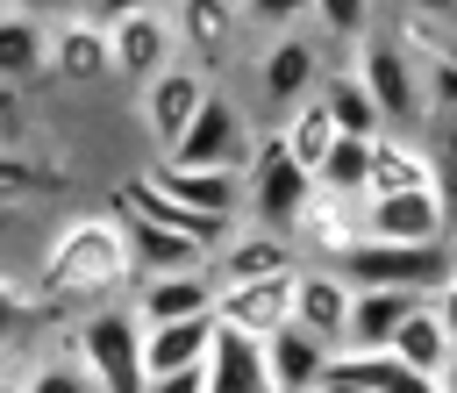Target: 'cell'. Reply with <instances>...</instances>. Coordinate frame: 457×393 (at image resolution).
<instances>
[{
    "label": "cell",
    "mask_w": 457,
    "mask_h": 393,
    "mask_svg": "<svg viewBox=\"0 0 457 393\" xmlns=\"http://www.w3.org/2000/svg\"><path fill=\"white\" fill-rule=\"evenodd\" d=\"M129 279H136V257H129L121 214H114V207H86V214H71V222L50 229L36 307H100V300H114Z\"/></svg>",
    "instance_id": "1"
},
{
    "label": "cell",
    "mask_w": 457,
    "mask_h": 393,
    "mask_svg": "<svg viewBox=\"0 0 457 393\" xmlns=\"http://www.w3.org/2000/svg\"><path fill=\"white\" fill-rule=\"evenodd\" d=\"M350 71L364 79L371 107L386 129H428V100H421V64H414V43L407 36H378L364 29L350 43Z\"/></svg>",
    "instance_id": "2"
},
{
    "label": "cell",
    "mask_w": 457,
    "mask_h": 393,
    "mask_svg": "<svg viewBox=\"0 0 457 393\" xmlns=\"http://www.w3.org/2000/svg\"><path fill=\"white\" fill-rule=\"evenodd\" d=\"M71 350H79V364L93 372L100 393H143V386H150V372H143V322H136L121 300L86 307L79 329H71Z\"/></svg>",
    "instance_id": "3"
},
{
    "label": "cell",
    "mask_w": 457,
    "mask_h": 393,
    "mask_svg": "<svg viewBox=\"0 0 457 393\" xmlns=\"http://www.w3.org/2000/svg\"><path fill=\"white\" fill-rule=\"evenodd\" d=\"M350 286H393V293H436L450 272V243H386V236H350L328 257Z\"/></svg>",
    "instance_id": "4"
},
{
    "label": "cell",
    "mask_w": 457,
    "mask_h": 393,
    "mask_svg": "<svg viewBox=\"0 0 457 393\" xmlns=\"http://www.w3.org/2000/svg\"><path fill=\"white\" fill-rule=\"evenodd\" d=\"M307 200H314V171H300V164L286 157L278 129H257L250 164H243V214H250L257 229L293 236V222H300V207H307Z\"/></svg>",
    "instance_id": "5"
},
{
    "label": "cell",
    "mask_w": 457,
    "mask_h": 393,
    "mask_svg": "<svg viewBox=\"0 0 457 393\" xmlns=\"http://www.w3.org/2000/svg\"><path fill=\"white\" fill-rule=\"evenodd\" d=\"M250 143H257V121L236 107V93H207L200 100V114L186 121V136L164 150L171 164H214V171H243L250 164Z\"/></svg>",
    "instance_id": "6"
},
{
    "label": "cell",
    "mask_w": 457,
    "mask_h": 393,
    "mask_svg": "<svg viewBox=\"0 0 457 393\" xmlns=\"http://www.w3.org/2000/svg\"><path fill=\"white\" fill-rule=\"evenodd\" d=\"M321 71H328L321 36H307V29H278V36H264V50H257V93H264V114L278 121L293 100H307V93L321 86Z\"/></svg>",
    "instance_id": "7"
},
{
    "label": "cell",
    "mask_w": 457,
    "mask_h": 393,
    "mask_svg": "<svg viewBox=\"0 0 457 393\" xmlns=\"http://www.w3.org/2000/svg\"><path fill=\"white\" fill-rule=\"evenodd\" d=\"M214 93V71H200V64H186V57H171L157 79H143L136 86V114H143V136L157 143V157L186 136V121L200 114V100Z\"/></svg>",
    "instance_id": "8"
},
{
    "label": "cell",
    "mask_w": 457,
    "mask_h": 393,
    "mask_svg": "<svg viewBox=\"0 0 457 393\" xmlns=\"http://www.w3.org/2000/svg\"><path fill=\"white\" fill-rule=\"evenodd\" d=\"M357 236H386V243H450V207H443L436 186L364 193V200H357Z\"/></svg>",
    "instance_id": "9"
},
{
    "label": "cell",
    "mask_w": 457,
    "mask_h": 393,
    "mask_svg": "<svg viewBox=\"0 0 457 393\" xmlns=\"http://www.w3.org/2000/svg\"><path fill=\"white\" fill-rule=\"evenodd\" d=\"M50 71L64 86H100L114 79V43L93 7H50Z\"/></svg>",
    "instance_id": "10"
},
{
    "label": "cell",
    "mask_w": 457,
    "mask_h": 393,
    "mask_svg": "<svg viewBox=\"0 0 457 393\" xmlns=\"http://www.w3.org/2000/svg\"><path fill=\"white\" fill-rule=\"evenodd\" d=\"M121 307L150 329V322H186V314H214V272L186 264V272H136L121 286Z\"/></svg>",
    "instance_id": "11"
},
{
    "label": "cell",
    "mask_w": 457,
    "mask_h": 393,
    "mask_svg": "<svg viewBox=\"0 0 457 393\" xmlns=\"http://www.w3.org/2000/svg\"><path fill=\"white\" fill-rule=\"evenodd\" d=\"M164 14H171V36H179V57L200 64V71H214L243 50V7L236 0H164Z\"/></svg>",
    "instance_id": "12"
},
{
    "label": "cell",
    "mask_w": 457,
    "mask_h": 393,
    "mask_svg": "<svg viewBox=\"0 0 457 393\" xmlns=\"http://www.w3.org/2000/svg\"><path fill=\"white\" fill-rule=\"evenodd\" d=\"M293 322V272L278 279H236V286H214V329H236V336H271Z\"/></svg>",
    "instance_id": "13"
},
{
    "label": "cell",
    "mask_w": 457,
    "mask_h": 393,
    "mask_svg": "<svg viewBox=\"0 0 457 393\" xmlns=\"http://www.w3.org/2000/svg\"><path fill=\"white\" fill-rule=\"evenodd\" d=\"M179 207H193V214H207V222H221V229H236V214H243V171H214V164H171V157H157V164H143Z\"/></svg>",
    "instance_id": "14"
},
{
    "label": "cell",
    "mask_w": 457,
    "mask_h": 393,
    "mask_svg": "<svg viewBox=\"0 0 457 393\" xmlns=\"http://www.w3.org/2000/svg\"><path fill=\"white\" fill-rule=\"evenodd\" d=\"M293 264H300V243L278 236V229H257V222L228 229V236L214 243V257H207L214 286H236V279H278V272H293Z\"/></svg>",
    "instance_id": "15"
},
{
    "label": "cell",
    "mask_w": 457,
    "mask_h": 393,
    "mask_svg": "<svg viewBox=\"0 0 457 393\" xmlns=\"http://www.w3.org/2000/svg\"><path fill=\"white\" fill-rule=\"evenodd\" d=\"M293 322L307 336H321L328 350H343V329H350V279L336 264H314L300 257L293 264Z\"/></svg>",
    "instance_id": "16"
},
{
    "label": "cell",
    "mask_w": 457,
    "mask_h": 393,
    "mask_svg": "<svg viewBox=\"0 0 457 393\" xmlns=\"http://www.w3.org/2000/svg\"><path fill=\"white\" fill-rule=\"evenodd\" d=\"M107 43H114V79H129V86L157 79L179 57V36H171V14L164 7H143V14L107 21Z\"/></svg>",
    "instance_id": "17"
},
{
    "label": "cell",
    "mask_w": 457,
    "mask_h": 393,
    "mask_svg": "<svg viewBox=\"0 0 457 393\" xmlns=\"http://www.w3.org/2000/svg\"><path fill=\"white\" fill-rule=\"evenodd\" d=\"M328 357H336V350H328L321 336H307L300 322H286V329L264 336V379H271V393H307V386H321Z\"/></svg>",
    "instance_id": "18"
},
{
    "label": "cell",
    "mask_w": 457,
    "mask_h": 393,
    "mask_svg": "<svg viewBox=\"0 0 457 393\" xmlns=\"http://www.w3.org/2000/svg\"><path fill=\"white\" fill-rule=\"evenodd\" d=\"M400 186H436V164H428L421 129H378V136H371L364 193H400Z\"/></svg>",
    "instance_id": "19"
},
{
    "label": "cell",
    "mask_w": 457,
    "mask_h": 393,
    "mask_svg": "<svg viewBox=\"0 0 457 393\" xmlns=\"http://www.w3.org/2000/svg\"><path fill=\"white\" fill-rule=\"evenodd\" d=\"M50 71V7H7L0 14V86H29Z\"/></svg>",
    "instance_id": "20"
},
{
    "label": "cell",
    "mask_w": 457,
    "mask_h": 393,
    "mask_svg": "<svg viewBox=\"0 0 457 393\" xmlns=\"http://www.w3.org/2000/svg\"><path fill=\"white\" fill-rule=\"evenodd\" d=\"M421 293H393V286H350V329H343V350H386L393 329L407 322Z\"/></svg>",
    "instance_id": "21"
},
{
    "label": "cell",
    "mask_w": 457,
    "mask_h": 393,
    "mask_svg": "<svg viewBox=\"0 0 457 393\" xmlns=\"http://www.w3.org/2000/svg\"><path fill=\"white\" fill-rule=\"evenodd\" d=\"M207 393H271L264 343L236 336V329H214V343H207Z\"/></svg>",
    "instance_id": "22"
},
{
    "label": "cell",
    "mask_w": 457,
    "mask_h": 393,
    "mask_svg": "<svg viewBox=\"0 0 457 393\" xmlns=\"http://www.w3.org/2000/svg\"><path fill=\"white\" fill-rule=\"evenodd\" d=\"M350 236H357V200H336V193H321V186H314V200H307V207H300V222H293L300 257L328 264V257H336Z\"/></svg>",
    "instance_id": "23"
},
{
    "label": "cell",
    "mask_w": 457,
    "mask_h": 393,
    "mask_svg": "<svg viewBox=\"0 0 457 393\" xmlns=\"http://www.w3.org/2000/svg\"><path fill=\"white\" fill-rule=\"evenodd\" d=\"M214 343V314H186V322H150L143 329V372H179V364H200Z\"/></svg>",
    "instance_id": "24"
},
{
    "label": "cell",
    "mask_w": 457,
    "mask_h": 393,
    "mask_svg": "<svg viewBox=\"0 0 457 393\" xmlns=\"http://www.w3.org/2000/svg\"><path fill=\"white\" fill-rule=\"evenodd\" d=\"M336 136H343V129H336V114H328L321 93H307V100H293V107L278 114V143H286V157H293L300 171H314V164L328 157Z\"/></svg>",
    "instance_id": "25"
},
{
    "label": "cell",
    "mask_w": 457,
    "mask_h": 393,
    "mask_svg": "<svg viewBox=\"0 0 457 393\" xmlns=\"http://www.w3.org/2000/svg\"><path fill=\"white\" fill-rule=\"evenodd\" d=\"M121 229H129L136 272H186V264H207V257H214L207 243H193V236H179V229H157V222H136V214H121Z\"/></svg>",
    "instance_id": "26"
},
{
    "label": "cell",
    "mask_w": 457,
    "mask_h": 393,
    "mask_svg": "<svg viewBox=\"0 0 457 393\" xmlns=\"http://www.w3.org/2000/svg\"><path fill=\"white\" fill-rule=\"evenodd\" d=\"M450 343H457V336L443 329V314H436V307H428V293H421V300L407 307V322L393 329V343H386V350H393L400 364H414V372H443Z\"/></svg>",
    "instance_id": "27"
},
{
    "label": "cell",
    "mask_w": 457,
    "mask_h": 393,
    "mask_svg": "<svg viewBox=\"0 0 457 393\" xmlns=\"http://www.w3.org/2000/svg\"><path fill=\"white\" fill-rule=\"evenodd\" d=\"M314 93L328 100V114H336V129H343V136H378V129H386V121H378V107H371V93H364V79H357L350 64H328Z\"/></svg>",
    "instance_id": "28"
},
{
    "label": "cell",
    "mask_w": 457,
    "mask_h": 393,
    "mask_svg": "<svg viewBox=\"0 0 457 393\" xmlns=\"http://www.w3.org/2000/svg\"><path fill=\"white\" fill-rule=\"evenodd\" d=\"M64 186V171L57 164H43L36 150H21V143H0V207H21V200H43V193H57Z\"/></svg>",
    "instance_id": "29"
},
{
    "label": "cell",
    "mask_w": 457,
    "mask_h": 393,
    "mask_svg": "<svg viewBox=\"0 0 457 393\" xmlns=\"http://www.w3.org/2000/svg\"><path fill=\"white\" fill-rule=\"evenodd\" d=\"M364 171H371V136H336L328 157L314 164V186L336 200H364Z\"/></svg>",
    "instance_id": "30"
},
{
    "label": "cell",
    "mask_w": 457,
    "mask_h": 393,
    "mask_svg": "<svg viewBox=\"0 0 457 393\" xmlns=\"http://www.w3.org/2000/svg\"><path fill=\"white\" fill-rule=\"evenodd\" d=\"M14 393H100V386H93V372L79 364V350L64 343V350L29 357V364L14 372Z\"/></svg>",
    "instance_id": "31"
},
{
    "label": "cell",
    "mask_w": 457,
    "mask_h": 393,
    "mask_svg": "<svg viewBox=\"0 0 457 393\" xmlns=\"http://www.w3.org/2000/svg\"><path fill=\"white\" fill-rule=\"evenodd\" d=\"M421 143H428V164H436V193H443V207H450V229H457V114L428 121V129H421Z\"/></svg>",
    "instance_id": "32"
},
{
    "label": "cell",
    "mask_w": 457,
    "mask_h": 393,
    "mask_svg": "<svg viewBox=\"0 0 457 393\" xmlns=\"http://www.w3.org/2000/svg\"><path fill=\"white\" fill-rule=\"evenodd\" d=\"M307 21H314L321 36H343V43H357V36L378 21V0H307Z\"/></svg>",
    "instance_id": "33"
},
{
    "label": "cell",
    "mask_w": 457,
    "mask_h": 393,
    "mask_svg": "<svg viewBox=\"0 0 457 393\" xmlns=\"http://www.w3.org/2000/svg\"><path fill=\"white\" fill-rule=\"evenodd\" d=\"M236 7H243V29H271V36L307 21V0H236Z\"/></svg>",
    "instance_id": "34"
},
{
    "label": "cell",
    "mask_w": 457,
    "mask_h": 393,
    "mask_svg": "<svg viewBox=\"0 0 457 393\" xmlns=\"http://www.w3.org/2000/svg\"><path fill=\"white\" fill-rule=\"evenodd\" d=\"M21 322H36V300H29V293H21V279L0 264V343H7Z\"/></svg>",
    "instance_id": "35"
},
{
    "label": "cell",
    "mask_w": 457,
    "mask_h": 393,
    "mask_svg": "<svg viewBox=\"0 0 457 393\" xmlns=\"http://www.w3.org/2000/svg\"><path fill=\"white\" fill-rule=\"evenodd\" d=\"M143 393H207V357L200 364H179V372H157Z\"/></svg>",
    "instance_id": "36"
},
{
    "label": "cell",
    "mask_w": 457,
    "mask_h": 393,
    "mask_svg": "<svg viewBox=\"0 0 457 393\" xmlns=\"http://www.w3.org/2000/svg\"><path fill=\"white\" fill-rule=\"evenodd\" d=\"M428 307H436V314H443V329L457 336V250H450V272H443V286L428 293Z\"/></svg>",
    "instance_id": "37"
},
{
    "label": "cell",
    "mask_w": 457,
    "mask_h": 393,
    "mask_svg": "<svg viewBox=\"0 0 457 393\" xmlns=\"http://www.w3.org/2000/svg\"><path fill=\"white\" fill-rule=\"evenodd\" d=\"M100 21H121V14H143V7H164V0H86Z\"/></svg>",
    "instance_id": "38"
},
{
    "label": "cell",
    "mask_w": 457,
    "mask_h": 393,
    "mask_svg": "<svg viewBox=\"0 0 457 393\" xmlns=\"http://www.w3.org/2000/svg\"><path fill=\"white\" fill-rule=\"evenodd\" d=\"M436 386H443V393H457V343H450V357H443V372H436Z\"/></svg>",
    "instance_id": "39"
},
{
    "label": "cell",
    "mask_w": 457,
    "mask_h": 393,
    "mask_svg": "<svg viewBox=\"0 0 457 393\" xmlns=\"http://www.w3.org/2000/svg\"><path fill=\"white\" fill-rule=\"evenodd\" d=\"M307 393H364V386H350V379H328V372H321V386H307Z\"/></svg>",
    "instance_id": "40"
},
{
    "label": "cell",
    "mask_w": 457,
    "mask_h": 393,
    "mask_svg": "<svg viewBox=\"0 0 457 393\" xmlns=\"http://www.w3.org/2000/svg\"><path fill=\"white\" fill-rule=\"evenodd\" d=\"M7 7H57V0H0V14H7Z\"/></svg>",
    "instance_id": "41"
},
{
    "label": "cell",
    "mask_w": 457,
    "mask_h": 393,
    "mask_svg": "<svg viewBox=\"0 0 457 393\" xmlns=\"http://www.w3.org/2000/svg\"><path fill=\"white\" fill-rule=\"evenodd\" d=\"M0 393H14V372H7V364H0Z\"/></svg>",
    "instance_id": "42"
},
{
    "label": "cell",
    "mask_w": 457,
    "mask_h": 393,
    "mask_svg": "<svg viewBox=\"0 0 457 393\" xmlns=\"http://www.w3.org/2000/svg\"><path fill=\"white\" fill-rule=\"evenodd\" d=\"M57 7H86V0H57Z\"/></svg>",
    "instance_id": "43"
},
{
    "label": "cell",
    "mask_w": 457,
    "mask_h": 393,
    "mask_svg": "<svg viewBox=\"0 0 457 393\" xmlns=\"http://www.w3.org/2000/svg\"><path fill=\"white\" fill-rule=\"evenodd\" d=\"M450 236H457V229H450Z\"/></svg>",
    "instance_id": "44"
}]
</instances>
